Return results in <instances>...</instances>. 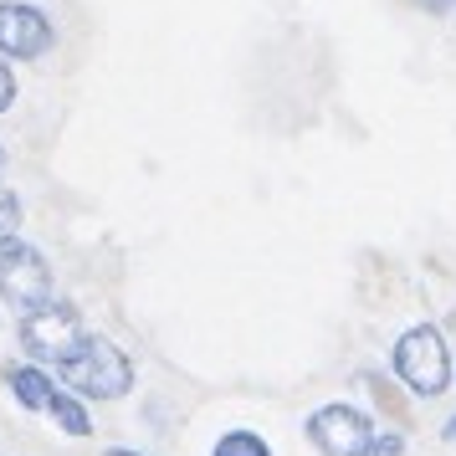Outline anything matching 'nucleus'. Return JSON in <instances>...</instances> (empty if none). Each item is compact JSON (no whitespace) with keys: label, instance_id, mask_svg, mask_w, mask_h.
<instances>
[{"label":"nucleus","instance_id":"2eb2a0df","mask_svg":"<svg viewBox=\"0 0 456 456\" xmlns=\"http://www.w3.org/2000/svg\"><path fill=\"white\" fill-rule=\"evenodd\" d=\"M446 441H456V415H452V420H446Z\"/></svg>","mask_w":456,"mask_h":456},{"label":"nucleus","instance_id":"ddd939ff","mask_svg":"<svg viewBox=\"0 0 456 456\" xmlns=\"http://www.w3.org/2000/svg\"><path fill=\"white\" fill-rule=\"evenodd\" d=\"M420 5H426V11H436V16H446V11H452L456 0H420Z\"/></svg>","mask_w":456,"mask_h":456},{"label":"nucleus","instance_id":"6e6552de","mask_svg":"<svg viewBox=\"0 0 456 456\" xmlns=\"http://www.w3.org/2000/svg\"><path fill=\"white\" fill-rule=\"evenodd\" d=\"M210 456H272V441H267L262 431H247V426H236V431L216 436Z\"/></svg>","mask_w":456,"mask_h":456},{"label":"nucleus","instance_id":"423d86ee","mask_svg":"<svg viewBox=\"0 0 456 456\" xmlns=\"http://www.w3.org/2000/svg\"><path fill=\"white\" fill-rule=\"evenodd\" d=\"M57 42V31L46 21V11L37 5H26V0H5L0 5V57H11V62H37L46 57Z\"/></svg>","mask_w":456,"mask_h":456},{"label":"nucleus","instance_id":"f03ea898","mask_svg":"<svg viewBox=\"0 0 456 456\" xmlns=\"http://www.w3.org/2000/svg\"><path fill=\"white\" fill-rule=\"evenodd\" d=\"M62 379H67V390L83 395V400H124L134 390V359L118 344H108V338L93 333V344L67 364Z\"/></svg>","mask_w":456,"mask_h":456},{"label":"nucleus","instance_id":"f8f14e48","mask_svg":"<svg viewBox=\"0 0 456 456\" xmlns=\"http://www.w3.org/2000/svg\"><path fill=\"white\" fill-rule=\"evenodd\" d=\"M11 103H16V77H11V67L0 62V113H5Z\"/></svg>","mask_w":456,"mask_h":456},{"label":"nucleus","instance_id":"4468645a","mask_svg":"<svg viewBox=\"0 0 456 456\" xmlns=\"http://www.w3.org/2000/svg\"><path fill=\"white\" fill-rule=\"evenodd\" d=\"M103 456H144V452H128V446H108Z\"/></svg>","mask_w":456,"mask_h":456},{"label":"nucleus","instance_id":"1a4fd4ad","mask_svg":"<svg viewBox=\"0 0 456 456\" xmlns=\"http://www.w3.org/2000/svg\"><path fill=\"white\" fill-rule=\"evenodd\" d=\"M52 420H57L67 436H87L93 431V415H87L83 395H72V390H57V400H52Z\"/></svg>","mask_w":456,"mask_h":456},{"label":"nucleus","instance_id":"9b49d317","mask_svg":"<svg viewBox=\"0 0 456 456\" xmlns=\"http://www.w3.org/2000/svg\"><path fill=\"white\" fill-rule=\"evenodd\" d=\"M370 456H405V431L385 426V431L374 436V452H370Z\"/></svg>","mask_w":456,"mask_h":456},{"label":"nucleus","instance_id":"20e7f679","mask_svg":"<svg viewBox=\"0 0 456 456\" xmlns=\"http://www.w3.org/2000/svg\"><path fill=\"white\" fill-rule=\"evenodd\" d=\"M308 446L318 456H370L379 426L370 420V411H359L349 400H329L308 415Z\"/></svg>","mask_w":456,"mask_h":456},{"label":"nucleus","instance_id":"0eeeda50","mask_svg":"<svg viewBox=\"0 0 456 456\" xmlns=\"http://www.w3.org/2000/svg\"><path fill=\"white\" fill-rule=\"evenodd\" d=\"M5 385H11L21 411H52V400H57V379L42 364H11L5 370Z\"/></svg>","mask_w":456,"mask_h":456},{"label":"nucleus","instance_id":"f257e3e1","mask_svg":"<svg viewBox=\"0 0 456 456\" xmlns=\"http://www.w3.org/2000/svg\"><path fill=\"white\" fill-rule=\"evenodd\" d=\"M395 374H400V385L415 395V400H441V395L452 390V349H446V333L436 329V323H415L395 338V354H390Z\"/></svg>","mask_w":456,"mask_h":456},{"label":"nucleus","instance_id":"9d476101","mask_svg":"<svg viewBox=\"0 0 456 456\" xmlns=\"http://www.w3.org/2000/svg\"><path fill=\"white\" fill-rule=\"evenodd\" d=\"M16 226H21V200L11 190H0V241H11Z\"/></svg>","mask_w":456,"mask_h":456},{"label":"nucleus","instance_id":"dca6fc26","mask_svg":"<svg viewBox=\"0 0 456 456\" xmlns=\"http://www.w3.org/2000/svg\"><path fill=\"white\" fill-rule=\"evenodd\" d=\"M0 165H5V154H0Z\"/></svg>","mask_w":456,"mask_h":456},{"label":"nucleus","instance_id":"7ed1b4c3","mask_svg":"<svg viewBox=\"0 0 456 456\" xmlns=\"http://www.w3.org/2000/svg\"><path fill=\"white\" fill-rule=\"evenodd\" d=\"M93 344V333H87V323L77 318L72 308H62V303H52V308L31 313V318H21V349L37 359V364H57V370H67L77 354Z\"/></svg>","mask_w":456,"mask_h":456},{"label":"nucleus","instance_id":"39448f33","mask_svg":"<svg viewBox=\"0 0 456 456\" xmlns=\"http://www.w3.org/2000/svg\"><path fill=\"white\" fill-rule=\"evenodd\" d=\"M0 297L11 308H21V318L52 308V267L42 262V251L26 241H0Z\"/></svg>","mask_w":456,"mask_h":456}]
</instances>
